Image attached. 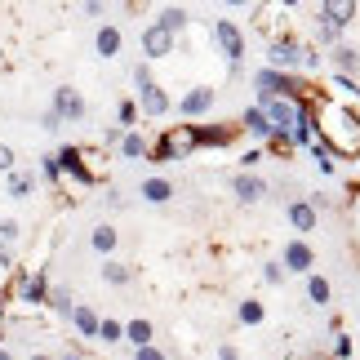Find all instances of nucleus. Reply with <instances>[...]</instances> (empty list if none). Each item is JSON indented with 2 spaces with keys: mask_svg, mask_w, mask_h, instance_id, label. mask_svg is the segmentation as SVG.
<instances>
[{
  "mask_svg": "<svg viewBox=\"0 0 360 360\" xmlns=\"http://www.w3.org/2000/svg\"><path fill=\"white\" fill-rule=\"evenodd\" d=\"M311 120H316V138L334 151V156H360V112L338 98H321L311 103Z\"/></svg>",
  "mask_w": 360,
  "mask_h": 360,
  "instance_id": "obj_1",
  "label": "nucleus"
},
{
  "mask_svg": "<svg viewBox=\"0 0 360 360\" xmlns=\"http://www.w3.org/2000/svg\"><path fill=\"white\" fill-rule=\"evenodd\" d=\"M267 67L271 72H289V76L316 72V67H321V53H316L311 40H302L294 32H276V36H267Z\"/></svg>",
  "mask_w": 360,
  "mask_h": 360,
  "instance_id": "obj_2",
  "label": "nucleus"
},
{
  "mask_svg": "<svg viewBox=\"0 0 360 360\" xmlns=\"http://www.w3.org/2000/svg\"><path fill=\"white\" fill-rule=\"evenodd\" d=\"M196 151V124H169L156 143H151V151H147V160L151 165H169V160H183V156H191Z\"/></svg>",
  "mask_w": 360,
  "mask_h": 360,
  "instance_id": "obj_3",
  "label": "nucleus"
},
{
  "mask_svg": "<svg viewBox=\"0 0 360 360\" xmlns=\"http://www.w3.org/2000/svg\"><path fill=\"white\" fill-rule=\"evenodd\" d=\"M214 45H218V53L227 58V72L240 76V72H245V32L236 27V18H218V22H214Z\"/></svg>",
  "mask_w": 360,
  "mask_h": 360,
  "instance_id": "obj_4",
  "label": "nucleus"
},
{
  "mask_svg": "<svg viewBox=\"0 0 360 360\" xmlns=\"http://www.w3.org/2000/svg\"><path fill=\"white\" fill-rule=\"evenodd\" d=\"M53 156H58V165H63V178H72V183H80V187H94V183H98V169L89 165V151L58 147Z\"/></svg>",
  "mask_w": 360,
  "mask_h": 360,
  "instance_id": "obj_5",
  "label": "nucleus"
},
{
  "mask_svg": "<svg viewBox=\"0 0 360 360\" xmlns=\"http://www.w3.org/2000/svg\"><path fill=\"white\" fill-rule=\"evenodd\" d=\"M321 98V94H316ZM311 103V98H307ZM307 103H289V98H267V103H254V107H262L267 112V120H271V134H294V124H298V116H302V107Z\"/></svg>",
  "mask_w": 360,
  "mask_h": 360,
  "instance_id": "obj_6",
  "label": "nucleus"
},
{
  "mask_svg": "<svg viewBox=\"0 0 360 360\" xmlns=\"http://www.w3.org/2000/svg\"><path fill=\"white\" fill-rule=\"evenodd\" d=\"M53 112H58V120L63 124H80V120H85L89 116V103H85V94H80L76 85H58V89H53Z\"/></svg>",
  "mask_w": 360,
  "mask_h": 360,
  "instance_id": "obj_7",
  "label": "nucleus"
},
{
  "mask_svg": "<svg viewBox=\"0 0 360 360\" xmlns=\"http://www.w3.org/2000/svg\"><path fill=\"white\" fill-rule=\"evenodd\" d=\"M49 294H53V285H49L45 267L18 271V302H27V307H49Z\"/></svg>",
  "mask_w": 360,
  "mask_h": 360,
  "instance_id": "obj_8",
  "label": "nucleus"
},
{
  "mask_svg": "<svg viewBox=\"0 0 360 360\" xmlns=\"http://www.w3.org/2000/svg\"><path fill=\"white\" fill-rule=\"evenodd\" d=\"M281 267H285L289 276H302V281H307V276L316 271V249L302 240V236H294V240L281 249Z\"/></svg>",
  "mask_w": 360,
  "mask_h": 360,
  "instance_id": "obj_9",
  "label": "nucleus"
},
{
  "mask_svg": "<svg viewBox=\"0 0 360 360\" xmlns=\"http://www.w3.org/2000/svg\"><path fill=\"white\" fill-rule=\"evenodd\" d=\"M311 22H321V27H329V32L342 36L356 22V0H325V5H316V18Z\"/></svg>",
  "mask_w": 360,
  "mask_h": 360,
  "instance_id": "obj_10",
  "label": "nucleus"
},
{
  "mask_svg": "<svg viewBox=\"0 0 360 360\" xmlns=\"http://www.w3.org/2000/svg\"><path fill=\"white\" fill-rule=\"evenodd\" d=\"M231 196H236L240 205H258V200H267L271 196V187H267V178H258V174H249V169H240V174H231Z\"/></svg>",
  "mask_w": 360,
  "mask_h": 360,
  "instance_id": "obj_11",
  "label": "nucleus"
},
{
  "mask_svg": "<svg viewBox=\"0 0 360 360\" xmlns=\"http://www.w3.org/2000/svg\"><path fill=\"white\" fill-rule=\"evenodd\" d=\"M214 103H218V89H214V85H196V89H187V94H183V103H178V116L191 124L196 116L210 112Z\"/></svg>",
  "mask_w": 360,
  "mask_h": 360,
  "instance_id": "obj_12",
  "label": "nucleus"
},
{
  "mask_svg": "<svg viewBox=\"0 0 360 360\" xmlns=\"http://www.w3.org/2000/svg\"><path fill=\"white\" fill-rule=\"evenodd\" d=\"M174 45H178V40H174L169 32H165L160 22H147V27H143V53H147V63H160V58H169V53H174Z\"/></svg>",
  "mask_w": 360,
  "mask_h": 360,
  "instance_id": "obj_13",
  "label": "nucleus"
},
{
  "mask_svg": "<svg viewBox=\"0 0 360 360\" xmlns=\"http://www.w3.org/2000/svg\"><path fill=\"white\" fill-rule=\"evenodd\" d=\"M138 112L151 116V120H165L174 112V103H169V94H165V85H147V89H138Z\"/></svg>",
  "mask_w": 360,
  "mask_h": 360,
  "instance_id": "obj_14",
  "label": "nucleus"
},
{
  "mask_svg": "<svg viewBox=\"0 0 360 360\" xmlns=\"http://www.w3.org/2000/svg\"><path fill=\"white\" fill-rule=\"evenodd\" d=\"M240 124H196V151L200 147H231Z\"/></svg>",
  "mask_w": 360,
  "mask_h": 360,
  "instance_id": "obj_15",
  "label": "nucleus"
},
{
  "mask_svg": "<svg viewBox=\"0 0 360 360\" xmlns=\"http://www.w3.org/2000/svg\"><path fill=\"white\" fill-rule=\"evenodd\" d=\"M120 49H124V32L116 22H103L98 32H94V53H98V58H116Z\"/></svg>",
  "mask_w": 360,
  "mask_h": 360,
  "instance_id": "obj_16",
  "label": "nucleus"
},
{
  "mask_svg": "<svg viewBox=\"0 0 360 360\" xmlns=\"http://www.w3.org/2000/svg\"><path fill=\"white\" fill-rule=\"evenodd\" d=\"M289 227H294V231H316V227H321V214H316L311 210V200H289Z\"/></svg>",
  "mask_w": 360,
  "mask_h": 360,
  "instance_id": "obj_17",
  "label": "nucleus"
},
{
  "mask_svg": "<svg viewBox=\"0 0 360 360\" xmlns=\"http://www.w3.org/2000/svg\"><path fill=\"white\" fill-rule=\"evenodd\" d=\"M240 134H254L258 143H267V138H271L267 112H262V107H245V112H240Z\"/></svg>",
  "mask_w": 360,
  "mask_h": 360,
  "instance_id": "obj_18",
  "label": "nucleus"
},
{
  "mask_svg": "<svg viewBox=\"0 0 360 360\" xmlns=\"http://www.w3.org/2000/svg\"><path fill=\"white\" fill-rule=\"evenodd\" d=\"M124 338H129V347H151L156 342V325L147 321V316H134V321H124Z\"/></svg>",
  "mask_w": 360,
  "mask_h": 360,
  "instance_id": "obj_19",
  "label": "nucleus"
},
{
  "mask_svg": "<svg viewBox=\"0 0 360 360\" xmlns=\"http://www.w3.org/2000/svg\"><path fill=\"white\" fill-rule=\"evenodd\" d=\"M36 191V174L32 169H13V174H5V196L9 200H27Z\"/></svg>",
  "mask_w": 360,
  "mask_h": 360,
  "instance_id": "obj_20",
  "label": "nucleus"
},
{
  "mask_svg": "<svg viewBox=\"0 0 360 360\" xmlns=\"http://www.w3.org/2000/svg\"><path fill=\"white\" fill-rule=\"evenodd\" d=\"M116 245H120V231H116L112 223H98V227L89 231V249H94V254L112 258V254H116Z\"/></svg>",
  "mask_w": 360,
  "mask_h": 360,
  "instance_id": "obj_21",
  "label": "nucleus"
},
{
  "mask_svg": "<svg viewBox=\"0 0 360 360\" xmlns=\"http://www.w3.org/2000/svg\"><path fill=\"white\" fill-rule=\"evenodd\" d=\"M329 63H334L338 76H356L360 72V49H352V45H342V40H338V45L329 49Z\"/></svg>",
  "mask_w": 360,
  "mask_h": 360,
  "instance_id": "obj_22",
  "label": "nucleus"
},
{
  "mask_svg": "<svg viewBox=\"0 0 360 360\" xmlns=\"http://www.w3.org/2000/svg\"><path fill=\"white\" fill-rule=\"evenodd\" d=\"M72 325H76V334L80 338H98V325H103V316L89 307V302H76V311H72Z\"/></svg>",
  "mask_w": 360,
  "mask_h": 360,
  "instance_id": "obj_23",
  "label": "nucleus"
},
{
  "mask_svg": "<svg viewBox=\"0 0 360 360\" xmlns=\"http://www.w3.org/2000/svg\"><path fill=\"white\" fill-rule=\"evenodd\" d=\"M138 196L147 205H165V200H174V183L169 178H143V183H138Z\"/></svg>",
  "mask_w": 360,
  "mask_h": 360,
  "instance_id": "obj_24",
  "label": "nucleus"
},
{
  "mask_svg": "<svg viewBox=\"0 0 360 360\" xmlns=\"http://www.w3.org/2000/svg\"><path fill=\"white\" fill-rule=\"evenodd\" d=\"M307 302L311 307H329V302H334V281L321 276V271H311L307 276Z\"/></svg>",
  "mask_w": 360,
  "mask_h": 360,
  "instance_id": "obj_25",
  "label": "nucleus"
},
{
  "mask_svg": "<svg viewBox=\"0 0 360 360\" xmlns=\"http://www.w3.org/2000/svg\"><path fill=\"white\" fill-rule=\"evenodd\" d=\"M156 22L165 27V32H169L174 40H178V32H187V22H191V13L183 9V5H165L160 13H156Z\"/></svg>",
  "mask_w": 360,
  "mask_h": 360,
  "instance_id": "obj_26",
  "label": "nucleus"
},
{
  "mask_svg": "<svg viewBox=\"0 0 360 360\" xmlns=\"http://www.w3.org/2000/svg\"><path fill=\"white\" fill-rule=\"evenodd\" d=\"M98 276H103L112 289H124V285L134 281V267H129V262H120V258H107L103 267H98Z\"/></svg>",
  "mask_w": 360,
  "mask_h": 360,
  "instance_id": "obj_27",
  "label": "nucleus"
},
{
  "mask_svg": "<svg viewBox=\"0 0 360 360\" xmlns=\"http://www.w3.org/2000/svg\"><path fill=\"white\" fill-rule=\"evenodd\" d=\"M120 160H147V151H151V143H147V138L143 134H138V129H129V134H124L120 138Z\"/></svg>",
  "mask_w": 360,
  "mask_h": 360,
  "instance_id": "obj_28",
  "label": "nucleus"
},
{
  "mask_svg": "<svg viewBox=\"0 0 360 360\" xmlns=\"http://www.w3.org/2000/svg\"><path fill=\"white\" fill-rule=\"evenodd\" d=\"M236 321H240L245 329H258L262 321H267V307H262L258 298H240V302H236Z\"/></svg>",
  "mask_w": 360,
  "mask_h": 360,
  "instance_id": "obj_29",
  "label": "nucleus"
},
{
  "mask_svg": "<svg viewBox=\"0 0 360 360\" xmlns=\"http://www.w3.org/2000/svg\"><path fill=\"white\" fill-rule=\"evenodd\" d=\"M329 89H334L329 98H338V103L347 98V107L360 98V85H356V76H338V72H334V80H329Z\"/></svg>",
  "mask_w": 360,
  "mask_h": 360,
  "instance_id": "obj_30",
  "label": "nucleus"
},
{
  "mask_svg": "<svg viewBox=\"0 0 360 360\" xmlns=\"http://www.w3.org/2000/svg\"><path fill=\"white\" fill-rule=\"evenodd\" d=\"M98 342H103V347H116V342H124V321H116V316H103Z\"/></svg>",
  "mask_w": 360,
  "mask_h": 360,
  "instance_id": "obj_31",
  "label": "nucleus"
},
{
  "mask_svg": "<svg viewBox=\"0 0 360 360\" xmlns=\"http://www.w3.org/2000/svg\"><path fill=\"white\" fill-rule=\"evenodd\" d=\"M138 120H143V112H138V98H120V103H116V124L129 134Z\"/></svg>",
  "mask_w": 360,
  "mask_h": 360,
  "instance_id": "obj_32",
  "label": "nucleus"
},
{
  "mask_svg": "<svg viewBox=\"0 0 360 360\" xmlns=\"http://www.w3.org/2000/svg\"><path fill=\"white\" fill-rule=\"evenodd\" d=\"M307 151H311V160H316V169H321V174H338V156H334V151H329V147L321 143V138H316V143H311Z\"/></svg>",
  "mask_w": 360,
  "mask_h": 360,
  "instance_id": "obj_33",
  "label": "nucleus"
},
{
  "mask_svg": "<svg viewBox=\"0 0 360 360\" xmlns=\"http://www.w3.org/2000/svg\"><path fill=\"white\" fill-rule=\"evenodd\" d=\"M49 307L53 311H58V316H67V321H72V311H76V298H72V289H53V294H49Z\"/></svg>",
  "mask_w": 360,
  "mask_h": 360,
  "instance_id": "obj_34",
  "label": "nucleus"
},
{
  "mask_svg": "<svg viewBox=\"0 0 360 360\" xmlns=\"http://www.w3.org/2000/svg\"><path fill=\"white\" fill-rule=\"evenodd\" d=\"M22 240V223L18 218H0V249H13Z\"/></svg>",
  "mask_w": 360,
  "mask_h": 360,
  "instance_id": "obj_35",
  "label": "nucleus"
},
{
  "mask_svg": "<svg viewBox=\"0 0 360 360\" xmlns=\"http://www.w3.org/2000/svg\"><path fill=\"white\" fill-rule=\"evenodd\" d=\"M40 178H45L49 187H63V165H58V156H40Z\"/></svg>",
  "mask_w": 360,
  "mask_h": 360,
  "instance_id": "obj_36",
  "label": "nucleus"
},
{
  "mask_svg": "<svg viewBox=\"0 0 360 360\" xmlns=\"http://www.w3.org/2000/svg\"><path fill=\"white\" fill-rule=\"evenodd\" d=\"M262 147H267V156H281V160H285V156H294V138H289V134H271Z\"/></svg>",
  "mask_w": 360,
  "mask_h": 360,
  "instance_id": "obj_37",
  "label": "nucleus"
},
{
  "mask_svg": "<svg viewBox=\"0 0 360 360\" xmlns=\"http://www.w3.org/2000/svg\"><path fill=\"white\" fill-rule=\"evenodd\" d=\"M262 281H267L271 289H281V285L289 281V271L281 267V258H276V262H267V267H262Z\"/></svg>",
  "mask_w": 360,
  "mask_h": 360,
  "instance_id": "obj_38",
  "label": "nucleus"
},
{
  "mask_svg": "<svg viewBox=\"0 0 360 360\" xmlns=\"http://www.w3.org/2000/svg\"><path fill=\"white\" fill-rule=\"evenodd\" d=\"M129 76H134V85H138V89L156 85V76H151V63H147V58H143V63H134V72H129Z\"/></svg>",
  "mask_w": 360,
  "mask_h": 360,
  "instance_id": "obj_39",
  "label": "nucleus"
},
{
  "mask_svg": "<svg viewBox=\"0 0 360 360\" xmlns=\"http://www.w3.org/2000/svg\"><path fill=\"white\" fill-rule=\"evenodd\" d=\"M329 352H334V360H352V338H347V329H342V334H334Z\"/></svg>",
  "mask_w": 360,
  "mask_h": 360,
  "instance_id": "obj_40",
  "label": "nucleus"
},
{
  "mask_svg": "<svg viewBox=\"0 0 360 360\" xmlns=\"http://www.w3.org/2000/svg\"><path fill=\"white\" fill-rule=\"evenodd\" d=\"M13 169H18V156H13L9 143H0V174H13Z\"/></svg>",
  "mask_w": 360,
  "mask_h": 360,
  "instance_id": "obj_41",
  "label": "nucleus"
},
{
  "mask_svg": "<svg viewBox=\"0 0 360 360\" xmlns=\"http://www.w3.org/2000/svg\"><path fill=\"white\" fill-rule=\"evenodd\" d=\"M40 129H45V134H58V129H63V120H58V112H53V107H45V112H40Z\"/></svg>",
  "mask_w": 360,
  "mask_h": 360,
  "instance_id": "obj_42",
  "label": "nucleus"
},
{
  "mask_svg": "<svg viewBox=\"0 0 360 360\" xmlns=\"http://www.w3.org/2000/svg\"><path fill=\"white\" fill-rule=\"evenodd\" d=\"M311 32H316V40H321V45H329V49L338 45V32H329V27H321V22H311Z\"/></svg>",
  "mask_w": 360,
  "mask_h": 360,
  "instance_id": "obj_43",
  "label": "nucleus"
},
{
  "mask_svg": "<svg viewBox=\"0 0 360 360\" xmlns=\"http://www.w3.org/2000/svg\"><path fill=\"white\" fill-rule=\"evenodd\" d=\"M134 360H169V356H165L156 342H151V347H138V352H134Z\"/></svg>",
  "mask_w": 360,
  "mask_h": 360,
  "instance_id": "obj_44",
  "label": "nucleus"
},
{
  "mask_svg": "<svg viewBox=\"0 0 360 360\" xmlns=\"http://www.w3.org/2000/svg\"><path fill=\"white\" fill-rule=\"evenodd\" d=\"M107 5H103V0H85V5H80V13H89V18H98V13H103Z\"/></svg>",
  "mask_w": 360,
  "mask_h": 360,
  "instance_id": "obj_45",
  "label": "nucleus"
},
{
  "mask_svg": "<svg viewBox=\"0 0 360 360\" xmlns=\"http://www.w3.org/2000/svg\"><path fill=\"white\" fill-rule=\"evenodd\" d=\"M258 160H262V151H245V156H240V165H245L249 174H254V165H258Z\"/></svg>",
  "mask_w": 360,
  "mask_h": 360,
  "instance_id": "obj_46",
  "label": "nucleus"
},
{
  "mask_svg": "<svg viewBox=\"0 0 360 360\" xmlns=\"http://www.w3.org/2000/svg\"><path fill=\"white\" fill-rule=\"evenodd\" d=\"M218 360H240V352L231 347V342H223V347H218Z\"/></svg>",
  "mask_w": 360,
  "mask_h": 360,
  "instance_id": "obj_47",
  "label": "nucleus"
},
{
  "mask_svg": "<svg viewBox=\"0 0 360 360\" xmlns=\"http://www.w3.org/2000/svg\"><path fill=\"white\" fill-rule=\"evenodd\" d=\"M53 360H85V352H80V347H67V352H58Z\"/></svg>",
  "mask_w": 360,
  "mask_h": 360,
  "instance_id": "obj_48",
  "label": "nucleus"
},
{
  "mask_svg": "<svg viewBox=\"0 0 360 360\" xmlns=\"http://www.w3.org/2000/svg\"><path fill=\"white\" fill-rule=\"evenodd\" d=\"M0 360H18V356H13V352H9V347H0Z\"/></svg>",
  "mask_w": 360,
  "mask_h": 360,
  "instance_id": "obj_49",
  "label": "nucleus"
},
{
  "mask_svg": "<svg viewBox=\"0 0 360 360\" xmlns=\"http://www.w3.org/2000/svg\"><path fill=\"white\" fill-rule=\"evenodd\" d=\"M27 360H53V356H45V352H36V356H27Z\"/></svg>",
  "mask_w": 360,
  "mask_h": 360,
  "instance_id": "obj_50",
  "label": "nucleus"
},
{
  "mask_svg": "<svg viewBox=\"0 0 360 360\" xmlns=\"http://www.w3.org/2000/svg\"><path fill=\"white\" fill-rule=\"evenodd\" d=\"M0 347H5V329H0Z\"/></svg>",
  "mask_w": 360,
  "mask_h": 360,
  "instance_id": "obj_51",
  "label": "nucleus"
},
{
  "mask_svg": "<svg viewBox=\"0 0 360 360\" xmlns=\"http://www.w3.org/2000/svg\"><path fill=\"white\" fill-rule=\"evenodd\" d=\"M0 321H5V302H0Z\"/></svg>",
  "mask_w": 360,
  "mask_h": 360,
  "instance_id": "obj_52",
  "label": "nucleus"
}]
</instances>
